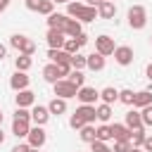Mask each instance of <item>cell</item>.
Returning a JSON list of instances; mask_svg holds the SVG:
<instances>
[{
  "instance_id": "cell-51",
  "label": "cell",
  "mask_w": 152,
  "mask_h": 152,
  "mask_svg": "<svg viewBox=\"0 0 152 152\" xmlns=\"http://www.w3.org/2000/svg\"><path fill=\"white\" fill-rule=\"evenodd\" d=\"M128 152H142V150H140V147H131Z\"/></svg>"
},
{
  "instance_id": "cell-11",
  "label": "cell",
  "mask_w": 152,
  "mask_h": 152,
  "mask_svg": "<svg viewBox=\"0 0 152 152\" xmlns=\"http://www.w3.org/2000/svg\"><path fill=\"white\" fill-rule=\"evenodd\" d=\"M28 76H26V71H14L12 74V78H10V88L14 90V93H19V90H26L28 88Z\"/></svg>"
},
{
  "instance_id": "cell-14",
  "label": "cell",
  "mask_w": 152,
  "mask_h": 152,
  "mask_svg": "<svg viewBox=\"0 0 152 152\" xmlns=\"http://www.w3.org/2000/svg\"><path fill=\"white\" fill-rule=\"evenodd\" d=\"M124 126H126L128 131L145 128V126H142V119H140V112H138V109H131V112H126V121H124Z\"/></svg>"
},
{
  "instance_id": "cell-49",
  "label": "cell",
  "mask_w": 152,
  "mask_h": 152,
  "mask_svg": "<svg viewBox=\"0 0 152 152\" xmlns=\"http://www.w3.org/2000/svg\"><path fill=\"white\" fill-rule=\"evenodd\" d=\"M147 78H150V81H152V64H150V66H147Z\"/></svg>"
},
{
  "instance_id": "cell-40",
  "label": "cell",
  "mask_w": 152,
  "mask_h": 152,
  "mask_svg": "<svg viewBox=\"0 0 152 152\" xmlns=\"http://www.w3.org/2000/svg\"><path fill=\"white\" fill-rule=\"evenodd\" d=\"M14 119H26V121H31V112H28V109H24V107H17Z\"/></svg>"
},
{
  "instance_id": "cell-1",
  "label": "cell",
  "mask_w": 152,
  "mask_h": 152,
  "mask_svg": "<svg viewBox=\"0 0 152 152\" xmlns=\"http://www.w3.org/2000/svg\"><path fill=\"white\" fill-rule=\"evenodd\" d=\"M95 104H81V107H76V112L71 114V119H69V126L74 128V131H78V128H83L86 124H95Z\"/></svg>"
},
{
  "instance_id": "cell-45",
  "label": "cell",
  "mask_w": 152,
  "mask_h": 152,
  "mask_svg": "<svg viewBox=\"0 0 152 152\" xmlns=\"http://www.w3.org/2000/svg\"><path fill=\"white\" fill-rule=\"evenodd\" d=\"M102 2H104V0H86V5H88V7H95V10H97Z\"/></svg>"
},
{
  "instance_id": "cell-10",
  "label": "cell",
  "mask_w": 152,
  "mask_h": 152,
  "mask_svg": "<svg viewBox=\"0 0 152 152\" xmlns=\"http://www.w3.org/2000/svg\"><path fill=\"white\" fill-rule=\"evenodd\" d=\"M59 31H62L66 38H76V36L81 33V21H76V19H71V17H64Z\"/></svg>"
},
{
  "instance_id": "cell-3",
  "label": "cell",
  "mask_w": 152,
  "mask_h": 152,
  "mask_svg": "<svg viewBox=\"0 0 152 152\" xmlns=\"http://www.w3.org/2000/svg\"><path fill=\"white\" fill-rule=\"evenodd\" d=\"M145 24H147V10L142 5H133L128 10V26L140 31V28H145Z\"/></svg>"
},
{
  "instance_id": "cell-22",
  "label": "cell",
  "mask_w": 152,
  "mask_h": 152,
  "mask_svg": "<svg viewBox=\"0 0 152 152\" xmlns=\"http://www.w3.org/2000/svg\"><path fill=\"white\" fill-rule=\"evenodd\" d=\"M95 19H97V10L95 7H88V5H83V10L76 17V21H81V24H88V21H95Z\"/></svg>"
},
{
  "instance_id": "cell-6",
  "label": "cell",
  "mask_w": 152,
  "mask_h": 152,
  "mask_svg": "<svg viewBox=\"0 0 152 152\" xmlns=\"http://www.w3.org/2000/svg\"><path fill=\"white\" fill-rule=\"evenodd\" d=\"M26 140H28V147L40 150V147L45 145V140H48V133L43 131V126H31V131H28Z\"/></svg>"
},
{
  "instance_id": "cell-44",
  "label": "cell",
  "mask_w": 152,
  "mask_h": 152,
  "mask_svg": "<svg viewBox=\"0 0 152 152\" xmlns=\"http://www.w3.org/2000/svg\"><path fill=\"white\" fill-rule=\"evenodd\" d=\"M76 40H78V45H81V48H83V45H86V43H88V36H86V33H83V31H81V33H78V36H76Z\"/></svg>"
},
{
  "instance_id": "cell-24",
  "label": "cell",
  "mask_w": 152,
  "mask_h": 152,
  "mask_svg": "<svg viewBox=\"0 0 152 152\" xmlns=\"http://www.w3.org/2000/svg\"><path fill=\"white\" fill-rule=\"evenodd\" d=\"M112 126V138L114 140H131V131L124 124H109Z\"/></svg>"
},
{
  "instance_id": "cell-15",
  "label": "cell",
  "mask_w": 152,
  "mask_h": 152,
  "mask_svg": "<svg viewBox=\"0 0 152 152\" xmlns=\"http://www.w3.org/2000/svg\"><path fill=\"white\" fill-rule=\"evenodd\" d=\"M28 131H31V121H26V119H14V121H12V135L26 138Z\"/></svg>"
},
{
  "instance_id": "cell-31",
  "label": "cell",
  "mask_w": 152,
  "mask_h": 152,
  "mask_svg": "<svg viewBox=\"0 0 152 152\" xmlns=\"http://www.w3.org/2000/svg\"><path fill=\"white\" fill-rule=\"evenodd\" d=\"M62 50H64V52H69V55H76V52L81 50V45H78V40H76V38H66V40H64V45H62Z\"/></svg>"
},
{
  "instance_id": "cell-36",
  "label": "cell",
  "mask_w": 152,
  "mask_h": 152,
  "mask_svg": "<svg viewBox=\"0 0 152 152\" xmlns=\"http://www.w3.org/2000/svg\"><path fill=\"white\" fill-rule=\"evenodd\" d=\"M64 17H66V14H57V12H52V14L48 17V26H50V28H59L62 21H64Z\"/></svg>"
},
{
  "instance_id": "cell-52",
  "label": "cell",
  "mask_w": 152,
  "mask_h": 152,
  "mask_svg": "<svg viewBox=\"0 0 152 152\" xmlns=\"http://www.w3.org/2000/svg\"><path fill=\"white\" fill-rule=\"evenodd\" d=\"M28 152H38V150H33V147H31V150H28Z\"/></svg>"
},
{
  "instance_id": "cell-4",
  "label": "cell",
  "mask_w": 152,
  "mask_h": 152,
  "mask_svg": "<svg viewBox=\"0 0 152 152\" xmlns=\"http://www.w3.org/2000/svg\"><path fill=\"white\" fill-rule=\"evenodd\" d=\"M114 50H116V45H114V38H112V36L102 33V36L95 38V52H97V55L109 57V55H114Z\"/></svg>"
},
{
  "instance_id": "cell-43",
  "label": "cell",
  "mask_w": 152,
  "mask_h": 152,
  "mask_svg": "<svg viewBox=\"0 0 152 152\" xmlns=\"http://www.w3.org/2000/svg\"><path fill=\"white\" fill-rule=\"evenodd\" d=\"M31 147H28V142H19V145H14L12 147V152H28Z\"/></svg>"
},
{
  "instance_id": "cell-27",
  "label": "cell",
  "mask_w": 152,
  "mask_h": 152,
  "mask_svg": "<svg viewBox=\"0 0 152 152\" xmlns=\"http://www.w3.org/2000/svg\"><path fill=\"white\" fill-rule=\"evenodd\" d=\"M14 66H17V71H28V69L33 66V59H31L28 55H17Z\"/></svg>"
},
{
  "instance_id": "cell-34",
  "label": "cell",
  "mask_w": 152,
  "mask_h": 152,
  "mask_svg": "<svg viewBox=\"0 0 152 152\" xmlns=\"http://www.w3.org/2000/svg\"><path fill=\"white\" fill-rule=\"evenodd\" d=\"M83 5H86V2H74V0H71V2L66 5V17L76 19V17H78V12L83 10Z\"/></svg>"
},
{
  "instance_id": "cell-35",
  "label": "cell",
  "mask_w": 152,
  "mask_h": 152,
  "mask_svg": "<svg viewBox=\"0 0 152 152\" xmlns=\"http://www.w3.org/2000/svg\"><path fill=\"white\" fill-rule=\"evenodd\" d=\"M140 119H142V126H145V128L152 126V104H147V107L140 109Z\"/></svg>"
},
{
  "instance_id": "cell-56",
  "label": "cell",
  "mask_w": 152,
  "mask_h": 152,
  "mask_svg": "<svg viewBox=\"0 0 152 152\" xmlns=\"http://www.w3.org/2000/svg\"><path fill=\"white\" fill-rule=\"evenodd\" d=\"M109 152H112V150H109Z\"/></svg>"
},
{
  "instance_id": "cell-18",
  "label": "cell",
  "mask_w": 152,
  "mask_h": 152,
  "mask_svg": "<svg viewBox=\"0 0 152 152\" xmlns=\"http://www.w3.org/2000/svg\"><path fill=\"white\" fill-rule=\"evenodd\" d=\"M147 104H152V90H140V93H135V97H133V109H142V107H147Z\"/></svg>"
},
{
  "instance_id": "cell-47",
  "label": "cell",
  "mask_w": 152,
  "mask_h": 152,
  "mask_svg": "<svg viewBox=\"0 0 152 152\" xmlns=\"http://www.w3.org/2000/svg\"><path fill=\"white\" fill-rule=\"evenodd\" d=\"M10 7V0H0V12H5Z\"/></svg>"
},
{
  "instance_id": "cell-5",
  "label": "cell",
  "mask_w": 152,
  "mask_h": 152,
  "mask_svg": "<svg viewBox=\"0 0 152 152\" xmlns=\"http://www.w3.org/2000/svg\"><path fill=\"white\" fill-rule=\"evenodd\" d=\"M52 86H55V97H62V100L76 97V93H78V88H76L74 83H69L66 78H59V81L52 83Z\"/></svg>"
},
{
  "instance_id": "cell-7",
  "label": "cell",
  "mask_w": 152,
  "mask_h": 152,
  "mask_svg": "<svg viewBox=\"0 0 152 152\" xmlns=\"http://www.w3.org/2000/svg\"><path fill=\"white\" fill-rule=\"evenodd\" d=\"M76 100H78L81 104H95V102L100 100V90H95V88H90V86H83V88H78Z\"/></svg>"
},
{
  "instance_id": "cell-23",
  "label": "cell",
  "mask_w": 152,
  "mask_h": 152,
  "mask_svg": "<svg viewBox=\"0 0 152 152\" xmlns=\"http://www.w3.org/2000/svg\"><path fill=\"white\" fill-rule=\"evenodd\" d=\"M112 114H114V112H112V104H104V102H102V104L95 107V116H97V121H102V124H109Z\"/></svg>"
},
{
  "instance_id": "cell-46",
  "label": "cell",
  "mask_w": 152,
  "mask_h": 152,
  "mask_svg": "<svg viewBox=\"0 0 152 152\" xmlns=\"http://www.w3.org/2000/svg\"><path fill=\"white\" fill-rule=\"evenodd\" d=\"M5 55H7V48H5V45H2V43H0V62H2V59H5Z\"/></svg>"
},
{
  "instance_id": "cell-30",
  "label": "cell",
  "mask_w": 152,
  "mask_h": 152,
  "mask_svg": "<svg viewBox=\"0 0 152 152\" xmlns=\"http://www.w3.org/2000/svg\"><path fill=\"white\" fill-rule=\"evenodd\" d=\"M145 135H147V133H145V128H135V131H131V140H128V142H131V147H140V145H142V140H145Z\"/></svg>"
},
{
  "instance_id": "cell-50",
  "label": "cell",
  "mask_w": 152,
  "mask_h": 152,
  "mask_svg": "<svg viewBox=\"0 0 152 152\" xmlns=\"http://www.w3.org/2000/svg\"><path fill=\"white\" fill-rule=\"evenodd\" d=\"M5 142V133H2V128H0V145Z\"/></svg>"
},
{
  "instance_id": "cell-42",
  "label": "cell",
  "mask_w": 152,
  "mask_h": 152,
  "mask_svg": "<svg viewBox=\"0 0 152 152\" xmlns=\"http://www.w3.org/2000/svg\"><path fill=\"white\" fill-rule=\"evenodd\" d=\"M140 150H142V152H152V135H145V140H142Z\"/></svg>"
},
{
  "instance_id": "cell-12",
  "label": "cell",
  "mask_w": 152,
  "mask_h": 152,
  "mask_svg": "<svg viewBox=\"0 0 152 152\" xmlns=\"http://www.w3.org/2000/svg\"><path fill=\"white\" fill-rule=\"evenodd\" d=\"M14 102H17V107H24V109H28V107H33L36 104V93L33 90H19L17 95H14Z\"/></svg>"
},
{
  "instance_id": "cell-38",
  "label": "cell",
  "mask_w": 152,
  "mask_h": 152,
  "mask_svg": "<svg viewBox=\"0 0 152 152\" xmlns=\"http://www.w3.org/2000/svg\"><path fill=\"white\" fill-rule=\"evenodd\" d=\"M128 150H131L128 140H114V150L112 152H128Z\"/></svg>"
},
{
  "instance_id": "cell-32",
  "label": "cell",
  "mask_w": 152,
  "mask_h": 152,
  "mask_svg": "<svg viewBox=\"0 0 152 152\" xmlns=\"http://www.w3.org/2000/svg\"><path fill=\"white\" fill-rule=\"evenodd\" d=\"M71 69H76V71H83V69H86V55H81V52L71 55Z\"/></svg>"
},
{
  "instance_id": "cell-29",
  "label": "cell",
  "mask_w": 152,
  "mask_h": 152,
  "mask_svg": "<svg viewBox=\"0 0 152 152\" xmlns=\"http://www.w3.org/2000/svg\"><path fill=\"white\" fill-rule=\"evenodd\" d=\"M66 81L74 83L76 88H83V86H86V76H83V71H76V69H71V74L66 76Z\"/></svg>"
},
{
  "instance_id": "cell-41",
  "label": "cell",
  "mask_w": 152,
  "mask_h": 152,
  "mask_svg": "<svg viewBox=\"0 0 152 152\" xmlns=\"http://www.w3.org/2000/svg\"><path fill=\"white\" fill-rule=\"evenodd\" d=\"M40 2H43V0H24V5H26V10H31V12H38V7H40Z\"/></svg>"
},
{
  "instance_id": "cell-54",
  "label": "cell",
  "mask_w": 152,
  "mask_h": 152,
  "mask_svg": "<svg viewBox=\"0 0 152 152\" xmlns=\"http://www.w3.org/2000/svg\"><path fill=\"white\" fill-rule=\"evenodd\" d=\"M107 2H114V0H107Z\"/></svg>"
},
{
  "instance_id": "cell-48",
  "label": "cell",
  "mask_w": 152,
  "mask_h": 152,
  "mask_svg": "<svg viewBox=\"0 0 152 152\" xmlns=\"http://www.w3.org/2000/svg\"><path fill=\"white\" fill-rule=\"evenodd\" d=\"M52 2H55V5H69L71 0H52Z\"/></svg>"
},
{
  "instance_id": "cell-16",
  "label": "cell",
  "mask_w": 152,
  "mask_h": 152,
  "mask_svg": "<svg viewBox=\"0 0 152 152\" xmlns=\"http://www.w3.org/2000/svg\"><path fill=\"white\" fill-rule=\"evenodd\" d=\"M86 66L90 71H102L104 69V57L97 55V52H90V55H86Z\"/></svg>"
},
{
  "instance_id": "cell-19",
  "label": "cell",
  "mask_w": 152,
  "mask_h": 152,
  "mask_svg": "<svg viewBox=\"0 0 152 152\" xmlns=\"http://www.w3.org/2000/svg\"><path fill=\"white\" fill-rule=\"evenodd\" d=\"M43 78L48 81V83H57L59 78H62V74H59V66L57 64H48V66H43Z\"/></svg>"
},
{
  "instance_id": "cell-21",
  "label": "cell",
  "mask_w": 152,
  "mask_h": 152,
  "mask_svg": "<svg viewBox=\"0 0 152 152\" xmlns=\"http://www.w3.org/2000/svg\"><path fill=\"white\" fill-rule=\"evenodd\" d=\"M114 14H116V5L114 2H102L100 7H97V17L100 19H114Z\"/></svg>"
},
{
  "instance_id": "cell-39",
  "label": "cell",
  "mask_w": 152,
  "mask_h": 152,
  "mask_svg": "<svg viewBox=\"0 0 152 152\" xmlns=\"http://www.w3.org/2000/svg\"><path fill=\"white\" fill-rule=\"evenodd\" d=\"M90 150H93V152H109L107 142H102V140H93V142H90Z\"/></svg>"
},
{
  "instance_id": "cell-33",
  "label": "cell",
  "mask_w": 152,
  "mask_h": 152,
  "mask_svg": "<svg viewBox=\"0 0 152 152\" xmlns=\"http://www.w3.org/2000/svg\"><path fill=\"white\" fill-rule=\"evenodd\" d=\"M133 97H135V93H133L131 88H124V90H119V102H124V104L133 107Z\"/></svg>"
},
{
  "instance_id": "cell-25",
  "label": "cell",
  "mask_w": 152,
  "mask_h": 152,
  "mask_svg": "<svg viewBox=\"0 0 152 152\" xmlns=\"http://www.w3.org/2000/svg\"><path fill=\"white\" fill-rule=\"evenodd\" d=\"M100 100H102L104 104H112V102H116V100H119V90H116V88H112V86H107V88H102V90H100Z\"/></svg>"
},
{
  "instance_id": "cell-2",
  "label": "cell",
  "mask_w": 152,
  "mask_h": 152,
  "mask_svg": "<svg viewBox=\"0 0 152 152\" xmlns=\"http://www.w3.org/2000/svg\"><path fill=\"white\" fill-rule=\"evenodd\" d=\"M10 45H12L19 55H28V57H31V55L36 52V43H33L31 38H26L24 33H14V36L10 38Z\"/></svg>"
},
{
  "instance_id": "cell-55",
  "label": "cell",
  "mask_w": 152,
  "mask_h": 152,
  "mask_svg": "<svg viewBox=\"0 0 152 152\" xmlns=\"http://www.w3.org/2000/svg\"><path fill=\"white\" fill-rule=\"evenodd\" d=\"M150 40H152V36H150Z\"/></svg>"
},
{
  "instance_id": "cell-28",
  "label": "cell",
  "mask_w": 152,
  "mask_h": 152,
  "mask_svg": "<svg viewBox=\"0 0 152 152\" xmlns=\"http://www.w3.org/2000/svg\"><path fill=\"white\" fill-rule=\"evenodd\" d=\"M78 138H81L83 142H93V140H95V126H93V124H86L83 128H78Z\"/></svg>"
},
{
  "instance_id": "cell-9",
  "label": "cell",
  "mask_w": 152,
  "mask_h": 152,
  "mask_svg": "<svg viewBox=\"0 0 152 152\" xmlns=\"http://www.w3.org/2000/svg\"><path fill=\"white\" fill-rule=\"evenodd\" d=\"M45 40H48L50 50H62V45H64L66 36H64L59 28H48V33H45Z\"/></svg>"
},
{
  "instance_id": "cell-8",
  "label": "cell",
  "mask_w": 152,
  "mask_h": 152,
  "mask_svg": "<svg viewBox=\"0 0 152 152\" xmlns=\"http://www.w3.org/2000/svg\"><path fill=\"white\" fill-rule=\"evenodd\" d=\"M133 48L131 45H119L116 50H114V62L116 64H121V66H128L131 62H133Z\"/></svg>"
},
{
  "instance_id": "cell-53",
  "label": "cell",
  "mask_w": 152,
  "mask_h": 152,
  "mask_svg": "<svg viewBox=\"0 0 152 152\" xmlns=\"http://www.w3.org/2000/svg\"><path fill=\"white\" fill-rule=\"evenodd\" d=\"M0 124H2V112H0Z\"/></svg>"
},
{
  "instance_id": "cell-20",
  "label": "cell",
  "mask_w": 152,
  "mask_h": 152,
  "mask_svg": "<svg viewBox=\"0 0 152 152\" xmlns=\"http://www.w3.org/2000/svg\"><path fill=\"white\" fill-rule=\"evenodd\" d=\"M48 112H50V116H52V114H55V116L64 114V112H66V100H62V97H52L50 104H48Z\"/></svg>"
},
{
  "instance_id": "cell-17",
  "label": "cell",
  "mask_w": 152,
  "mask_h": 152,
  "mask_svg": "<svg viewBox=\"0 0 152 152\" xmlns=\"http://www.w3.org/2000/svg\"><path fill=\"white\" fill-rule=\"evenodd\" d=\"M48 59L52 64H71V55L64 50H48Z\"/></svg>"
},
{
  "instance_id": "cell-13",
  "label": "cell",
  "mask_w": 152,
  "mask_h": 152,
  "mask_svg": "<svg viewBox=\"0 0 152 152\" xmlns=\"http://www.w3.org/2000/svg\"><path fill=\"white\" fill-rule=\"evenodd\" d=\"M48 119H50L48 107H43V104H33V107H31V121H33L36 126H45Z\"/></svg>"
},
{
  "instance_id": "cell-26",
  "label": "cell",
  "mask_w": 152,
  "mask_h": 152,
  "mask_svg": "<svg viewBox=\"0 0 152 152\" xmlns=\"http://www.w3.org/2000/svg\"><path fill=\"white\" fill-rule=\"evenodd\" d=\"M95 140H102V142H107V140H114V138H112V126H109V124H102V126H97V128H95Z\"/></svg>"
},
{
  "instance_id": "cell-37",
  "label": "cell",
  "mask_w": 152,
  "mask_h": 152,
  "mask_svg": "<svg viewBox=\"0 0 152 152\" xmlns=\"http://www.w3.org/2000/svg\"><path fill=\"white\" fill-rule=\"evenodd\" d=\"M52 12H55V2H52V0H43V2H40V7H38V14L50 17Z\"/></svg>"
}]
</instances>
